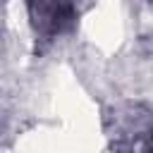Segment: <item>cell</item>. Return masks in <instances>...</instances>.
Returning <instances> with one entry per match:
<instances>
[{
    "label": "cell",
    "instance_id": "cell-1",
    "mask_svg": "<svg viewBox=\"0 0 153 153\" xmlns=\"http://www.w3.org/2000/svg\"><path fill=\"white\" fill-rule=\"evenodd\" d=\"M103 131L115 151H153V108L146 103H117L103 112Z\"/></svg>",
    "mask_w": 153,
    "mask_h": 153
},
{
    "label": "cell",
    "instance_id": "cell-2",
    "mask_svg": "<svg viewBox=\"0 0 153 153\" xmlns=\"http://www.w3.org/2000/svg\"><path fill=\"white\" fill-rule=\"evenodd\" d=\"M26 12L36 41V55L45 53L57 38L69 33L79 19L74 0H26Z\"/></svg>",
    "mask_w": 153,
    "mask_h": 153
}]
</instances>
